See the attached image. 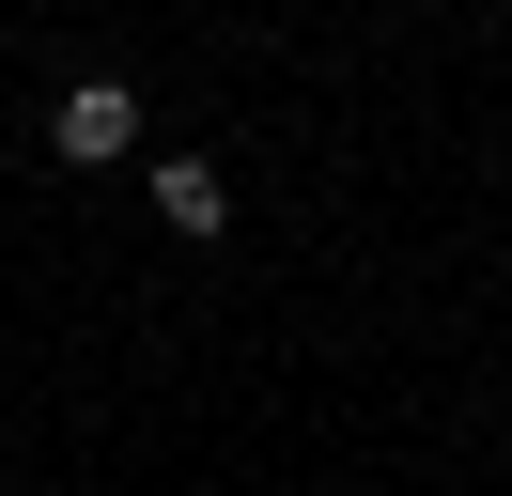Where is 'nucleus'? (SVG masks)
Wrapping results in <instances>:
<instances>
[{"label":"nucleus","mask_w":512,"mask_h":496,"mask_svg":"<svg viewBox=\"0 0 512 496\" xmlns=\"http://www.w3.org/2000/svg\"><path fill=\"white\" fill-rule=\"evenodd\" d=\"M156 217L187 248H218V217H233V186H218V155H156Z\"/></svg>","instance_id":"2"},{"label":"nucleus","mask_w":512,"mask_h":496,"mask_svg":"<svg viewBox=\"0 0 512 496\" xmlns=\"http://www.w3.org/2000/svg\"><path fill=\"white\" fill-rule=\"evenodd\" d=\"M47 155H63V171H125V155H140V93H125V78H63Z\"/></svg>","instance_id":"1"}]
</instances>
